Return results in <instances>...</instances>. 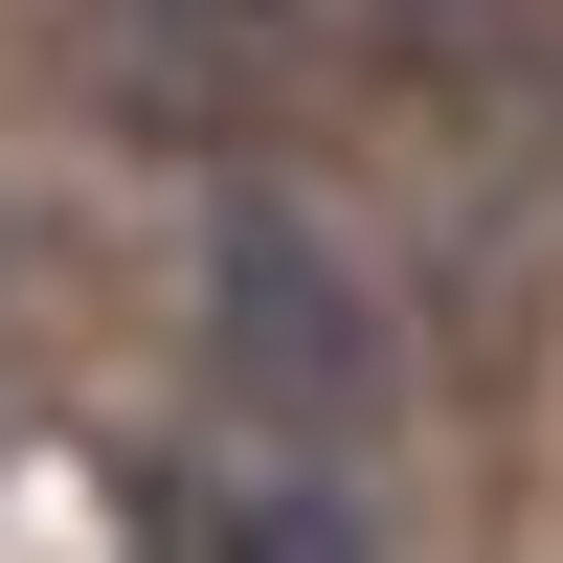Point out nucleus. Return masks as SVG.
Wrapping results in <instances>:
<instances>
[{
  "label": "nucleus",
  "instance_id": "1",
  "mask_svg": "<svg viewBox=\"0 0 563 563\" xmlns=\"http://www.w3.org/2000/svg\"><path fill=\"white\" fill-rule=\"evenodd\" d=\"M225 384H249L271 474H339V451L384 429V316H361V271L316 249L294 203H225Z\"/></svg>",
  "mask_w": 563,
  "mask_h": 563
},
{
  "label": "nucleus",
  "instance_id": "2",
  "mask_svg": "<svg viewBox=\"0 0 563 563\" xmlns=\"http://www.w3.org/2000/svg\"><path fill=\"white\" fill-rule=\"evenodd\" d=\"M225 563H384V541H361L339 474H249V496H225Z\"/></svg>",
  "mask_w": 563,
  "mask_h": 563
}]
</instances>
